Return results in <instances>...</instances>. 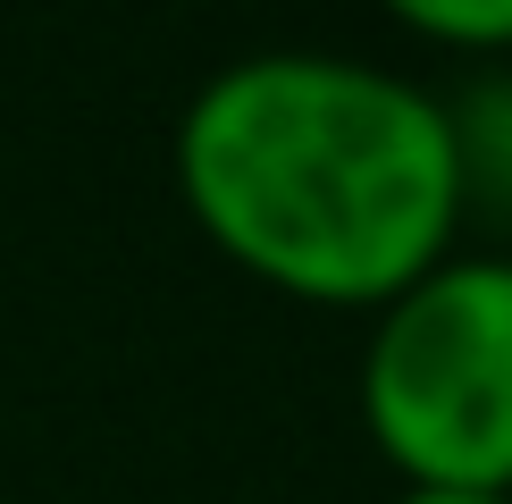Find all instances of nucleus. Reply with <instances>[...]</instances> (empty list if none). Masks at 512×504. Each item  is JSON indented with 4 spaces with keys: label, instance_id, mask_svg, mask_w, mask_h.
<instances>
[{
    "label": "nucleus",
    "instance_id": "nucleus-1",
    "mask_svg": "<svg viewBox=\"0 0 512 504\" xmlns=\"http://www.w3.org/2000/svg\"><path fill=\"white\" fill-rule=\"evenodd\" d=\"M177 202L252 286L319 311H378L462 252L445 93L353 51L269 42L177 110Z\"/></svg>",
    "mask_w": 512,
    "mask_h": 504
},
{
    "label": "nucleus",
    "instance_id": "nucleus-2",
    "mask_svg": "<svg viewBox=\"0 0 512 504\" xmlns=\"http://www.w3.org/2000/svg\"><path fill=\"white\" fill-rule=\"evenodd\" d=\"M361 437L403 488L512 496V252H445L361 345Z\"/></svg>",
    "mask_w": 512,
    "mask_h": 504
},
{
    "label": "nucleus",
    "instance_id": "nucleus-3",
    "mask_svg": "<svg viewBox=\"0 0 512 504\" xmlns=\"http://www.w3.org/2000/svg\"><path fill=\"white\" fill-rule=\"evenodd\" d=\"M445 135H454V185H462V227L496 219L512 227V59H487L445 93Z\"/></svg>",
    "mask_w": 512,
    "mask_h": 504
},
{
    "label": "nucleus",
    "instance_id": "nucleus-4",
    "mask_svg": "<svg viewBox=\"0 0 512 504\" xmlns=\"http://www.w3.org/2000/svg\"><path fill=\"white\" fill-rule=\"evenodd\" d=\"M378 17H395L403 34L437 42L454 59H512V0H378Z\"/></svg>",
    "mask_w": 512,
    "mask_h": 504
},
{
    "label": "nucleus",
    "instance_id": "nucleus-5",
    "mask_svg": "<svg viewBox=\"0 0 512 504\" xmlns=\"http://www.w3.org/2000/svg\"><path fill=\"white\" fill-rule=\"evenodd\" d=\"M387 504H512V496H462V488H395Z\"/></svg>",
    "mask_w": 512,
    "mask_h": 504
}]
</instances>
